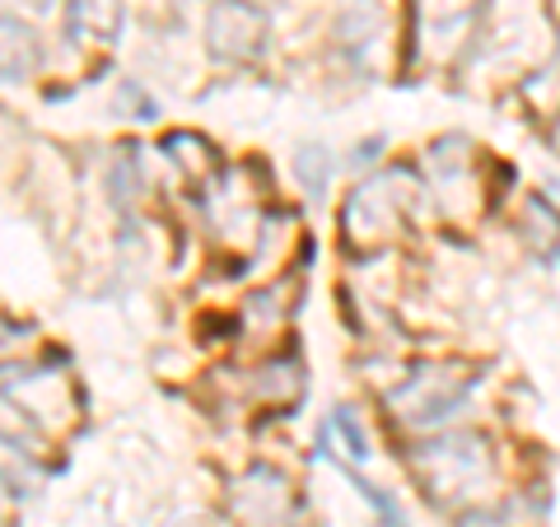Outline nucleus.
Here are the masks:
<instances>
[{
	"label": "nucleus",
	"mask_w": 560,
	"mask_h": 527,
	"mask_svg": "<svg viewBox=\"0 0 560 527\" xmlns=\"http://www.w3.org/2000/svg\"><path fill=\"white\" fill-rule=\"evenodd\" d=\"M458 527H510V523H504V514H486L481 508V514H467Z\"/></svg>",
	"instance_id": "39448f33"
},
{
	"label": "nucleus",
	"mask_w": 560,
	"mask_h": 527,
	"mask_svg": "<svg viewBox=\"0 0 560 527\" xmlns=\"http://www.w3.org/2000/svg\"><path fill=\"white\" fill-rule=\"evenodd\" d=\"M261 33H267V20L248 5V0H220L206 20V38L210 51L224 61H243L261 47Z\"/></svg>",
	"instance_id": "f03ea898"
},
{
	"label": "nucleus",
	"mask_w": 560,
	"mask_h": 527,
	"mask_svg": "<svg viewBox=\"0 0 560 527\" xmlns=\"http://www.w3.org/2000/svg\"><path fill=\"white\" fill-rule=\"evenodd\" d=\"M444 374L448 368H434V374H420L401 393H393V407L401 411V420H411V425H434V420H444L453 407H458L471 388V378H463V368L453 378H444Z\"/></svg>",
	"instance_id": "f257e3e1"
},
{
	"label": "nucleus",
	"mask_w": 560,
	"mask_h": 527,
	"mask_svg": "<svg viewBox=\"0 0 560 527\" xmlns=\"http://www.w3.org/2000/svg\"><path fill=\"white\" fill-rule=\"evenodd\" d=\"M551 140H556V150H560V127H556V131H551Z\"/></svg>",
	"instance_id": "0eeeda50"
},
{
	"label": "nucleus",
	"mask_w": 560,
	"mask_h": 527,
	"mask_svg": "<svg viewBox=\"0 0 560 527\" xmlns=\"http://www.w3.org/2000/svg\"><path fill=\"white\" fill-rule=\"evenodd\" d=\"M121 28V0H70V38L84 47H108Z\"/></svg>",
	"instance_id": "7ed1b4c3"
},
{
	"label": "nucleus",
	"mask_w": 560,
	"mask_h": 527,
	"mask_svg": "<svg viewBox=\"0 0 560 527\" xmlns=\"http://www.w3.org/2000/svg\"><path fill=\"white\" fill-rule=\"evenodd\" d=\"M43 61V47L33 28L20 20H0V80H24Z\"/></svg>",
	"instance_id": "20e7f679"
},
{
	"label": "nucleus",
	"mask_w": 560,
	"mask_h": 527,
	"mask_svg": "<svg viewBox=\"0 0 560 527\" xmlns=\"http://www.w3.org/2000/svg\"><path fill=\"white\" fill-rule=\"evenodd\" d=\"M378 527H407V523H401L397 508H383V523H378Z\"/></svg>",
	"instance_id": "423d86ee"
}]
</instances>
